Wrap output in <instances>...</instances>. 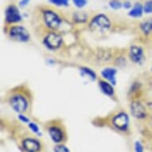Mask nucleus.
I'll return each mask as SVG.
<instances>
[{"mask_svg": "<svg viewBox=\"0 0 152 152\" xmlns=\"http://www.w3.org/2000/svg\"><path fill=\"white\" fill-rule=\"evenodd\" d=\"M54 152H69V150L64 145H58L54 147Z\"/></svg>", "mask_w": 152, "mask_h": 152, "instance_id": "obj_19", "label": "nucleus"}, {"mask_svg": "<svg viewBox=\"0 0 152 152\" xmlns=\"http://www.w3.org/2000/svg\"><path fill=\"white\" fill-rule=\"evenodd\" d=\"M30 128L32 130L33 132H34V133H37V134H40V130H39V127H37V125L34 124V123H30Z\"/></svg>", "mask_w": 152, "mask_h": 152, "instance_id": "obj_21", "label": "nucleus"}, {"mask_svg": "<svg viewBox=\"0 0 152 152\" xmlns=\"http://www.w3.org/2000/svg\"><path fill=\"white\" fill-rule=\"evenodd\" d=\"M115 75H116V70L112 68H107L102 71L103 77L105 78L106 80H109L112 85H115L116 82Z\"/></svg>", "mask_w": 152, "mask_h": 152, "instance_id": "obj_12", "label": "nucleus"}, {"mask_svg": "<svg viewBox=\"0 0 152 152\" xmlns=\"http://www.w3.org/2000/svg\"><path fill=\"white\" fill-rule=\"evenodd\" d=\"M23 147L26 152H37L40 150L41 145L36 140L26 139L23 142Z\"/></svg>", "mask_w": 152, "mask_h": 152, "instance_id": "obj_9", "label": "nucleus"}, {"mask_svg": "<svg viewBox=\"0 0 152 152\" xmlns=\"http://www.w3.org/2000/svg\"><path fill=\"white\" fill-rule=\"evenodd\" d=\"M44 22L48 27L53 30L58 29L61 25V18L56 13L52 10H45L44 12Z\"/></svg>", "mask_w": 152, "mask_h": 152, "instance_id": "obj_3", "label": "nucleus"}, {"mask_svg": "<svg viewBox=\"0 0 152 152\" xmlns=\"http://www.w3.org/2000/svg\"><path fill=\"white\" fill-rule=\"evenodd\" d=\"M49 133L53 141L55 142H61L63 140L64 138V134H63L62 130L58 126H52L49 129Z\"/></svg>", "mask_w": 152, "mask_h": 152, "instance_id": "obj_10", "label": "nucleus"}, {"mask_svg": "<svg viewBox=\"0 0 152 152\" xmlns=\"http://www.w3.org/2000/svg\"><path fill=\"white\" fill-rule=\"evenodd\" d=\"M135 152H143V147L140 142L137 141L135 144Z\"/></svg>", "mask_w": 152, "mask_h": 152, "instance_id": "obj_23", "label": "nucleus"}, {"mask_svg": "<svg viewBox=\"0 0 152 152\" xmlns=\"http://www.w3.org/2000/svg\"><path fill=\"white\" fill-rule=\"evenodd\" d=\"M6 21L8 23H15L20 22L22 19L19 10L15 6H10L6 10Z\"/></svg>", "mask_w": 152, "mask_h": 152, "instance_id": "obj_6", "label": "nucleus"}, {"mask_svg": "<svg viewBox=\"0 0 152 152\" xmlns=\"http://www.w3.org/2000/svg\"><path fill=\"white\" fill-rule=\"evenodd\" d=\"M143 10L145 13H148V14L152 13V0L147 1V3H145L143 6Z\"/></svg>", "mask_w": 152, "mask_h": 152, "instance_id": "obj_16", "label": "nucleus"}, {"mask_svg": "<svg viewBox=\"0 0 152 152\" xmlns=\"http://www.w3.org/2000/svg\"><path fill=\"white\" fill-rule=\"evenodd\" d=\"M11 38L18 42H27L30 39V34L25 28L21 26H13L10 30Z\"/></svg>", "mask_w": 152, "mask_h": 152, "instance_id": "obj_4", "label": "nucleus"}, {"mask_svg": "<svg viewBox=\"0 0 152 152\" xmlns=\"http://www.w3.org/2000/svg\"><path fill=\"white\" fill-rule=\"evenodd\" d=\"M131 112H132V115L135 117L141 119V118H144L146 116V108L140 102L135 101L132 102L131 104Z\"/></svg>", "mask_w": 152, "mask_h": 152, "instance_id": "obj_8", "label": "nucleus"}, {"mask_svg": "<svg viewBox=\"0 0 152 152\" xmlns=\"http://www.w3.org/2000/svg\"><path fill=\"white\" fill-rule=\"evenodd\" d=\"M10 104L13 109L18 112H25L28 108L29 103L27 99L22 94H15L10 99Z\"/></svg>", "mask_w": 152, "mask_h": 152, "instance_id": "obj_1", "label": "nucleus"}, {"mask_svg": "<svg viewBox=\"0 0 152 152\" xmlns=\"http://www.w3.org/2000/svg\"><path fill=\"white\" fill-rule=\"evenodd\" d=\"M142 10H143V7H142V5L140 3H137L134 6V7L130 11L129 15L134 18L140 17L142 15Z\"/></svg>", "mask_w": 152, "mask_h": 152, "instance_id": "obj_14", "label": "nucleus"}, {"mask_svg": "<svg viewBox=\"0 0 152 152\" xmlns=\"http://www.w3.org/2000/svg\"><path fill=\"white\" fill-rule=\"evenodd\" d=\"M19 119H20V120L22 121V122H25V123H28L30 120H29V119H28L26 116H25L24 115H19Z\"/></svg>", "mask_w": 152, "mask_h": 152, "instance_id": "obj_24", "label": "nucleus"}, {"mask_svg": "<svg viewBox=\"0 0 152 152\" xmlns=\"http://www.w3.org/2000/svg\"><path fill=\"white\" fill-rule=\"evenodd\" d=\"M62 42V38L57 33H50L45 37L44 43L48 48L51 50H56L61 46Z\"/></svg>", "mask_w": 152, "mask_h": 152, "instance_id": "obj_5", "label": "nucleus"}, {"mask_svg": "<svg viewBox=\"0 0 152 152\" xmlns=\"http://www.w3.org/2000/svg\"><path fill=\"white\" fill-rule=\"evenodd\" d=\"M130 58L134 62H140L143 58L142 49L138 46H132L130 50Z\"/></svg>", "mask_w": 152, "mask_h": 152, "instance_id": "obj_11", "label": "nucleus"}, {"mask_svg": "<svg viewBox=\"0 0 152 152\" xmlns=\"http://www.w3.org/2000/svg\"><path fill=\"white\" fill-rule=\"evenodd\" d=\"M141 30L146 34H148L152 32V18H149L147 20L144 21L141 24Z\"/></svg>", "mask_w": 152, "mask_h": 152, "instance_id": "obj_15", "label": "nucleus"}, {"mask_svg": "<svg viewBox=\"0 0 152 152\" xmlns=\"http://www.w3.org/2000/svg\"><path fill=\"white\" fill-rule=\"evenodd\" d=\"M29 1H30V0H21L20 6H22V7H24V6H26L28 3H29Z\"/></svg>", "mask_w": 152, "mask_h": 152, "instance_id": "obj_25", "label": "nucleus"}, {"mask_svg": "<svg viewBox=\"0 0 152 152\" xmlns=\"http://www.w3.org/2000/svg\"><path fill=\"white\" fill-rule=\"evenodd\" d=\"M50 2L57 6H67L69 4V0H50Z\"/></svg>", "mask_w": 152, "mask_h": 152, "instance_id": "obj_18", "label": "nucleus"}, {"mask_svg": "<svg viewBox=\"0 0 152 152\" xmlns=\"http://www.w3.org/2000/svg\"><path fill=\"white\" fill-rule=\"evenodd\" d=\"M109 5L112 9H120L122 7V3L118 0H112L109 3Z\"/></svg>", "mask_w": 152, "mask_h": 152, "instance_id": "obj_17", "label": "nucleus"}, {"mask_svg": "<svg viewBox=\"0 0 152 152\" xmlns=\"http://www.w3.org/2000/svg\"><path fill=\"white\" fill-rule=\"evenodd\" d=\"M73 3L77 7H83L86 4V0H73Z\"/></svg>", "mask_w": 152, "mask_h": 152, "instance_id": "obj_22", "label": "nucleus"}, {"mask_svg": "<svg viewBox=\"0 0 152 152\" xmlns=\"http://www.w3.org/2000/svg\"><path fill=\"white\" fill-rule=\"evenodd\" d=\"M124 6H125V7H126V6H127V8H128L131 7V3H128V2H127V3H124Z\"/></svg>", "mask_w": 152, "mask_h": 152, "instance_id": "obj_26", "label": "nucleus"}, {"mask_svg": "<svg viewBox=\"0 0 152 152\" xmlns=\"http://www.w3.org/2000/svg\"><path fill=\"white\" fill-rule=\"evenodd\" d=\"M100 87L101 88L103 92H104L105 94L107 95V96H112L114 94V89L109 83H107V81H104V80H100Z\"/></svg>", "mask_w": 152, "mask_h": 152, "instance_id": "obj_13", "label": "nucleus"}, {"mask_svg": "<svg viewBox=\"0 0 152 152\" xmlns=\"http://www.w3.org/2000/svg\"><path fill=\"white\" fill-rule=\"evenodd\" d=\"M110 23L109 19L105 15H99L92 19V23L90 24V27L92 30L97 31H104L109 29Z\"/></svg>", "mask_w": 152, "mask_h": 152, "instance_id": "obj_2", "label": "nucleus"}, {"mask_svg": "<svg viewBox=\"0 0 152 152\" xmlns=\"http://www.w3.org/2000/svg\"><path fill=\"white\" fill-rule=\"evenodd\" d=\"M112 123L116 128L121 130V131H124L127 129L128 124H129V118L127 114L120 113L113 118Z\"/></svg>", "mask_w": 152, "mask_h": 152, "instance_id": "obj_7", "label": "nucleus"}, {"mask_svg": "<svg viewBox=\"0 0 152 152\" xmlns=\"http://www.w3.org/2000/svg\"><path fill=\"white\" fill-rule=\"evenodd\" d=\"M82 70L84 71V72L86 73V74H88V76H90L92 78V79H96V74H95L94 72H92V70L89 69H87V68H83Z\"/></svg>", "mask_w": 152, "mask_h": 152, "instance_id": "obj_20", "label": "nucleus"}]
</instances>
